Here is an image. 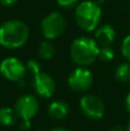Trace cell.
<instances>
[{"mask_svg":"<svg viewBox=\"0 0 130 131\" xmlns=\"http://www.w3.org/2000/svg\"><path fill=\"white\" fill-rule=\"evenodd\" d=\"M30 36V29L21 20H8L0 25V45L8 50H16L25 45Z\"/></svg>","mask_w":130,"mask_h":131,"instance_id":"cell-1","label":"cell"},{"mask_svg":"<svg viewBox=\"0 0 130 131\" xmlns=\"http://www.w3.org/2000/svg\"><path fill=\"white\" fill-rule=\"evenodd\" d=\"M99 50L100 47L94 39L88 36H81L71 43L69 54L74 63L78 67H88L98 59Z\"/></svg>","mask_w":130,"mask_h":131,"instance_id":"cell-2","label":"cell"},{"mask_svg":"<svg viewBox=\"0 0 130 131\" xmlns=\"http://www.w3.org/2000/svg\"><path fill=\"white\" fill-rule=\"evenodd\" d=\"M76 24L88 32L94 31L100 25L103 17L100 5L93 0H84L80 2L74 12Z\"/></svg>","mask_w":130,"mask_h":131,"instance_id":"cell-3","label":"cell"},{"mask_svg":"<svg viewBox=\"0 0 130 131\" xmlns=\"http://www.w3.org/2000/svg\"><path fill=\"white\" fill-rule=\"evenodd\" d=\"M67 21L60 12H52L41 20L40 30L45 39L54 40L63 35L66 31Z\"/></svg>","mask_w":130,"mask_h":131,"instance_id":"cell-4","label":"cell"},{"mask_svg":"<svg viewBox=\"0 0 130 131\" xmlns=\"http://www.w3.org/2000/svg\"><path fill=\"white\" fill-rule=\"evenodd\" d=\"M67 83L74 92H86L93 84V75L86 67H77L69 74Z\"/></svg>","mask_w":130,"mask_h":131,"instance_id":"cell-5","label":"cell"},{"mask_svg":"<svg viewBox=\"0 0 130 131\" xmlns=\"http://www.w3.org/2000/svg\"><path fill=\"white\" fill-rule=\"evenodd\" d=\"M80 109L85 117L90 120H100L105 115V105L103 100L94 94L82 95L80 99Z\"/></svg>","mask_w":130,"mask_h":131,"instance_id":"cell-6","label":"cell"},{"mask_svg":"<svg viewBox=\"0 0 130 131\" xmlns=\"http://www.w3.org/2000/svg\"><path fill=\"white\" fill-rule=\"evenodd\" d=\"M0 74L9 82H21L27 74V67L21 60L9 57L0 62Z\"/></svg>","mask_w":130,"mask_h":131,"instance_id":"cell-7","label":"cell"},{"mask_svg":"<svg viewBox=\"0 0 130 131\" xmlns=\"http://www.w3.org/2000/svg\"><path fill=\"white\" fill-rule=\"evenodd\" d=\"M14 109L21 121H31L39 111V101L32 94L21 95L16 100Z\"/></svg>","mask_w":130,"mask_h":131,"instance_id":"cell-8","label":"cell"},{"mask_svg":"<svg viewBox=\"0 0 130 131\" xmlns=\"http://www.w3.org/2000/svg\"><path fill=\"white\" fill-rule=\"evenodd\" d=\"M32 89L38 97L48 99L55 92V81L47 72H38L32 77Z\"/></svg>","mask_w":130,"mask_h":131,"instance_id":"cell-9","label":"cell"},{"mask_svg":"<svg viewBox=\"0 0 130 131\" xmlns=\"http://www.w3.org/2000/svg\"><path fill=\"white\" fill-rule=\"evenodd\" d=\"M116 38V31L114 27L108 23L100 24L96 30H94V40L99 45V47L104 46H112Z\"/></svg>","mask_w":130,"mask_h":131,"instance_id":"cell-10","label":"cell"},{"mask_svg":"<svg viewBox=\"0 0 130 131\" xmlns=\"http://www.w3.org/2000/svg\"><path fill=\"white\" fill-rule=\"evenodd\" d=\"M47 114L53 120H63L69 114V105L64 100H54L48 105Z\"/></svg>","mask_w":130,"mask_h":131,"instance_id":"cell-11","label":"cell"},{"mask_svg":"<svg viewBox=\"0 0 130 131\" xmlns=\"http://www.w3.org/2000/svg\"><path fill=\"white\" fill-rule=\"evenodd\" d=\"M17 114L15 109L10 107H1L0 108V125L2 127H12L16 123Z\"/></svg>","mask_w":130,"mask_h":131,"instance_id":"cell-12","label":"cell"},{"mask_svg":"<svg viewBox=\"0 0 130 131\" xmlns=\"http://www.w3.org/2000/svg\"><path fill=\"white\" fill-rule=\"evenodd\" d=\"M57 50H55L54 44L52 43V40H48V39H44L40 44H39L38 47V54L39 57L43 60H52L54 58Z\"/></svg>","mask_w":130,"mask_h":131,"instance_id":"cell-13","label":"cell"},{"mask_svg":"<svg viewBox=\"0 0 130 131\" xmlns=\"http://www.w3.org/2000/svg\"><path fill=\"white\" fill-rule=\"evenodd\" d=\"M114 77L117 82L120 83H128L130 82V63L129 62H124V63L119 64L115 68Z\"/></svg>","mask_w":130,"mask_h":131,"instance_id":"cell-14","label":"cell"},{"mask_svg":"<svg viewBox=\"0 0 130 131\" xmlns=\"http://www.w3.org/2000/svg\"><path fill=\"white\" fill-rule=\"evenodd\" d=\"M114 57H115V52L113 50V47H111V46L100 47V50H99V57H98L99 60H101L103 62H110L114 59Z\"/></svg>","mask_w":130,"mask_h":131,"instance_id":"cell-15","label":"cell"},{"mask_svg":"<svg viewBox=\"0 0 130 131\" xmlns=\"http://www.w3.org/2000/svg\"><path fill=\"white\" fill-rule=\"evenodd\" d=\"M25 67H27V70L32 75L35 76L36 74L41 71V66H40V62L36 59H29L25 63Z\"/></svg>","mask_w":130,"mask_h":131,"instance_id":"cell-16","label":"cell"},{"mask_svg":"<svg viewBox=\"0 0 130 131\" xmlns=\"http://www.w3.org/2000/svg\"><path fill=\"white\" fill-rule=\"evenodd\" d=\"M121 53L123 58L130 63V34L126 36L121 44Z\"/></svg>","mask_w":130,"mask_h":131,"instance_id":"cell-17","label":"cell"},{"mask_svg":"<svg viewBox=\"0 0 130 131\" xmlns=\"http://www.w3.org/2000/svg\"><path fill=\"white\" fill-rule=\"evenodd\" d=\"M57 4L62 9H73L76 8L80 2L78 0H57Z\"/></svg>","mask_w":130,"mask_h":131,"instance_id":"cell-18","label":"cell"},{"mask_svg":"<svg viewBox=\"0 0 130 131\" xmlns=\"http://www.w3.org/2000/svg\"><path fill=\"white\" fill-rule=\"evenodd\" d=\"M17 1L18 0H0V5L2 7H6V8H10V7L15 6Z\"/></svg>","mask_w":130,"mask_h":131,"instance_id":"cell-19","label":"cell"},{"mask_svg":"<svg viewBox=\"0 0 130 131\" xmlns=\"http://www.w3.org/2000/svg\"><path fill=\"white\" fill-rule=\"evenodd\" d=\"M21 131H29L31 129V121H20Z\"/></svg>","mask_w":130,"mask_h":131,"instance_id":"cell-20","label":"cell"},{"mask_svg":"<svg viewBox=\"0 0 130 131\" xmlns=\"http://www.w3.org/2000/svg\"><path fill=\"white\" fill-rule=\"evenodd\" d=\"M108 131H128V130H127V127H123V125H114Z\"/></svg>","mask_w":130,"mask_h":131,"instance_id":"cell-21","label":"cell"},{"mask_svg":"<svg viewBox=\"0 0 130 131\" xmlns=\"http://www.w3.org/2000/svg\"><path fill=\"white\" fill-rule=\"evenodd\" d=\"M124 104H126V108L127 111L130 113V92L128 93V95L126 97V101H124Z\"/></svg>","mask_w":130,"mask_h":131,"instance_id":"cell-22","label":"cell"},{"mask_svg":"<svg viewBox=\"0 0 130 131\" xmlns=\"http://www.w3.org/2000/svg\"><path fill=\"white\" fill-rule=\"evenodd\" d=\"M48 131H70L67 128H63V127H58V128H53V129L48 130Z\"/></svg>","mask_w":130,"mask_h":131,"instance_id":"cell-23","label":"cell"},{"mask_svg":"<svg viewBox=\"0 0 130 131\" xmlns=\"http://www.w3.org/2000/svg\"><path fill=\"white\" fill-rule=\"evenodd\" d=\"M127 130H128V131H130V121H129L128 125H127Z\"/></svg>","mask_w":130,"mask_h":131,"instance_id":"cell-24","label":"cell"},{"mask_svg":"<svg viewBox=\"0 0 130 131\" xmlns=\"http://www.w3.org/2000/svg\"><path fill=\"white\" fill-rule=\"evenodd\" d=\"M0 25H1V23H0Z\"/></svg>","mask_w":130,"mask_h":131,"instance_id":"cell-25","label":"cell"}]
</instances>
